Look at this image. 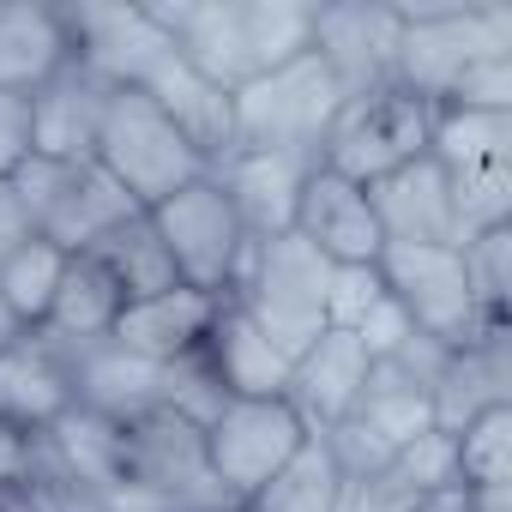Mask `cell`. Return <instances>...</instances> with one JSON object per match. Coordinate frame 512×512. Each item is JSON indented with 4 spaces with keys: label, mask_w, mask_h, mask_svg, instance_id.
Instances as JSON below:
<instances>
[{
    "label": "cell",
    "mask_w": 512,
    "mask_h": 512,
    "mask_svg": "<svg viewBox=\"0 0 512 512\" xmlns=\"http://www.w3.org/2000/svg\"><path fill=\"white\" fill-rule=\"evenodd\" d=\"M512 55V7H398V55H392V85L422 97V103H446L452 85L476 67Z\"/></svg>",
    "instance_id": "6da1fadb"
},
{
    "label": "cell",
    "mask_w": 512,
    "mask_h": 512,
    "mask_svg": "<svg viewBox=\"0 0 512 512\" xmlns=\"http://www.w3.org/2000/svg\"><path fill=\"white\" fill-rule=\"evenodd\" d=\"M326 284H332V260L320 247H308L296 229H284V235L253 241L229 302L296 362L326 332Z\"/></svg>",
    "instance_id": "7a4b0ae2"
},
{
    "label": "cell",
    "mask_w": 512,
    "mask_h": 512,
    "mask_svg": "<svg viewBox=\"0 0 512 512\" xmlns=\"http://www.w3.org/2000/svg\"><path fill=\"white\" fill-rule=\"evenodd\" d=\"M344 109L338 73L308 49L235 91V151H290L320 163V139Z\"/></svg>",
    "instance_id": "3957f363"
},
{
    "label": "cell",
    "mask_w": 512,
    "mask_h": 512,
    "mask_svg": "<svg viewBox=\"0 0 512 512\" xmlns=\"http://www.w3.org/2000/svg\"><path fill=\"white\" fill-rule=\"evenodd\" d=\"M139 211L163 205L169 193H181L187 181L211 175L205 157L175 133V121L145 97V91H109L103 97V121H97V151H91Z\"/></svg>",
    "instance_id": "277c9868"
},
{
    "label": "cell",
    "mask_w": 512,
    "mask_h": 512,
    "mask_svg": "<svg viewBox=\"0 0 512 512\" xmlns=\"http://www.w3.org/2000/svg\"><path fill=\"white\" fill-rule=\"evenodd\" d=\"M157 241L169 247V266L187 290H205V296H235L241 284V266H247V253H253V235L241 229L229 193L217 175H199L187 181L181 193H169L163 205L145 211Z\"/></svg>",
    "instance_id": "5b68a950"
},
{
    "label": "cell",
    "mask_w": 512,
    "mask_h": 512,
    "mask_svg": "<svg viewBox=\"0 0 512 512\" xmlns=\"http://www.w3.org/2000/svg\"><path fill=\"white\" fill-rule=\"evenodd\" d=\"M13 193L31 217V229L43 241H55L61 253H91L109 229H121L127 217H139V205L127 199V187L97 163H49V157H25L13 169Z\"/></svg>",
    "instance_id": "8992f818"
},
{
    "label": "cell",
    "mask_w": 512,
    "mask_h": 512,
    "mask_svg": "<svg viewBox=\"0 0 512 512\" xmlns=\"http://www.w3.org/2000/svg\"><path fill=\"white\" fill-rule=\"evenodd\" d=\"M428 133H434V103H422L398 85H380V91L344 97L332 133L320 139V169L368 187V181L404 169L410 157H422Z\"/></svg>",
    "instance_id": "52a82bcc"
},
{
    "label": "cell",
    "mask_w": 512,
    "mask_h": 512,
    "mask_svg": "<svg viewBox=\"0 0 512 512\" xmlns=\"http://www.w3.org/2000/svg\"><path fill=\"white\" fill-rule=\"evenodd\" d=\"M308 440L314 428L296 416L290 398H223L205 416V458L235 506H247Z\"/></svg>",
    "instance_id": "ba28073f"
},
{
    "label": "cell",
    "mask_w": 512,
    "mask_h": 512,
    "mask_svg": "<svg viewBox=\"0 0 512 512\" xmlns=\"http://www.w3.org/2000/svg\"><path fill=\"white\" fill-rule=\"evenodd\" d=\"M127 488H139L163 512H241L205 458V428L181 410L127 422Z\"/></svg>",
    "instance_id": "9c48e42d"
},
{
    "label": "cell",
    "mask_w": 512,
    "mask_h": 512,
    "mask_svg": "<svg viewBox=\"0 0 512 512\" xmlns=\"http://www.w3.org/2000/svg\"><path fill=\"white\" fill-rule=\"evenodd\" d=\"M380 278L386 290L398 296V308L410 314V326L446 350H464L476 344L482 332H494L470 296V278H464V253L458 247H386L380 253Z\"/></svg>",
    "instance_id": "30bf717a"
},
{
    "label": "cell",
    "mask_w": 512,
    "mask_h": 512,
    "mask_svg": "<svg viewBox=\"0 0 512 512\" xmlns=\"http://www.w3.org/2000/svg\"><path fill=\"white\" fill-rule=\"evenodd\" d=\"M73 61L109 91H145V79L175 55L145 7H61Z\"/></svg>",
    "instance_id": "8fae6325"
},
{
    "label": "cell",
    "mask_w": 512,
    "mask_h": 512,
    "mask_svg": "<svg viewBox=\"0 0 512 512\" xmlns=\"http://www.w3.org/2000/svg\"><path fill=\"white\" fill-rule=\"evenodd\" d=\"M308 247H320L332 266H380L386 253V235H380V217L368 205V187L332 175V169H308L302 181V199H296V223H290Z\"/></svg>",
    "instance_id": "7c38bea8"
},
{
    "label": "cell",
    "mask_w": 512,
    "mask_h": 512,
    "mask_svg": "<svg viewBox=\"0 0 512 512\" xmlns=\"http://www.w3.org/2000/svg\"><path fill=\"white\" fill-rule=\"evenodd\" d=\"M73 410V362L49 332H19L0 350V428L43 434Z\"/></svg>",
    "instance_id": "4fadbf2b"
},
{
    "label": "cell",
    "mask_w": 512,
    "mask_h": 512,
    "mask_svg": "<svg viewBox=\"0 0 512 512\" xmlns=\"http://www.w3.org/2000/svg\"><path fill=\"white\" fill-rule=\"evenodd\" d=\"M67 362H73V404L79 410H97V416H109L121 428L169 404V374L175 368L145 362V356L121 350L115 338L79 344V350H67Z\"/></svg>",
    "instance_id": "5bb4252c"
},
{
    "label": "cell",
    "mask_w": 512,
    "mask_h": 512,
    "mask_svg": "<svg viewBox=\"0 0 512 512\" xmlns=\"http://www.w3.org/2000/svg\"><path fill=\"white\" fill-rule=\"evenodd\" d=\"M368 374H374V356L362 350V338L326 326V332L290 362V404H296V416H302L314 434H326V428H338V422L356 416Z\"/></svg>",
    "instance_id": "9a60e30c"
},
{
    "label": "cell",
    "mask_w": 512,
    "mask_h": 512,
    "mask_svg": "<svg viewBox=\"0 0 512 512\" xmlns=\"http://www.w3.org/2000/svg\"><path fill=\"white\" fill-rule=\"evenodd\" d=\"M314 55L338 73L344 97L392 85L398 7H314Z\"/></svg>",
    "instance_id": "2e32d148"
},
{
    "label": "cell",
    "mask_w": 512,
    "mask_h": 512,
    "mask_svg": "<svg viewBox=\"0 0 512 512\" xmlns=\"http://www.w3.org/2000/svg\"><path fill=\"white\" fill-rule=\"evenodd\" d=\"M368 205L380 217V235L386 247H458V229H452V187H446V169L422 151L410 157L404 169L368 181Z\"/></svg>",
    "instance_id": "e0dca14e"
},
{
    "label": "cell",
    "mask_w": 512,
    "mask_h": 512,
    "mask_svg": "<svg viewBox=\"0 0 512 512\" xmlns=\"http://www.w3.org/2000/svg\"><path fill=\"white\" fill-rule=\"evenodd\" d=\"M217 308H223L217 296L175 284V290H163V296L127 302V308L115 314V332H109V338H115L121 350L145 356V362L175 368V362H193V356L205 350V332H211Z\"/></svg>",
    "instance_id": "ac0fdd59"
},
{
    "label": "cell",
    "mask_w": 512,
    "mask_h": 512,
    "mask_svg": "<svg viewBox=\"0 0 512 512\" xmlns=\"http://www.w3.org/2000/svg\"><path fill=\"white\" fill-rule=\"evenodd\" d=\"M314 157H290V151H235L223 157L211 175L223 181L241 229L253 241H266V235H284L296 223V199H302V181H308Z\"/></svg>",
    "instance_id": "d6986e66"
},
{
    "label": "cell",
    "mask_w": 512,
    "mask_h": 512,
    "mask_svg": "<svg viewBox=\"0 0 512 512\" xmlns=\"http://www.w3.org/2000/svg\"><path fill=\"white\" fill-rule=\"evenodd\" d=\"M205 374L217 380L223 398H290V356L253 326L229 296L205 332V350H199Z\"/></svg>",
    "instance_id": "ffe728a7"
},
{
    "label": "cell",
    "mask_w": 512,
    "mask_h": 512,
    "mask_svg": "<svg viewBox=\"0 0 512 512\" xmlns=\"http://www.w3.org/2000/svg\"><path fill=\"white\" fill-rule=\"evenodd\" d=\"M109 85H97L79 61H67L55 79L31 91V157L49 163H85L97 151V121H103Z\"/></svg>",
    "instance_id": "44dd1931"
},
{
    "label": "cell",
    "mask_w": 512,
    "mask_h": 512,
    "mask_svg": "<svg viewBox=\"0 0 512 512\" xmlns=\"http://www.w3.org/2000/svg\"><path fill=\"white\" fill-rule=\"evenodd\" d=\"M145 97L175 121V133L205 157V169H217L223 157H235V91L199 79L181 55H169V61L145 79Z\"/></svg>",
    "instance_id": "7402d4cb"
},
{
    "label": "cell",
    "mask_w": 512,
    "mask_h": 512,
    "mask_svg": "<svg viewBox=\"0 0 512 512\" xmlns=\"http://www.w3.org/2000/svg\"><path fill=\"white\" fill-rule=\"evenodd\" d=\"M434 398V428L440 434H458L470 416L494 410V404H512V368H506V326L482 332L476 344L452 350L428 386Z\"/></svg>",
    "instance_id": "603a6c76"
},
{
    "label": "cell",
    "mask_w": 512,
    "mask_h": 512,
    "mask_svg": "<svg viewBox=\"0 0 512 512\" xmlns=\"http://www.w3.org/2000/svg\"><path fill=\"white\" fill-rule=\"evenodd\" d=\"M73 61L61 7H0V91H37Z\"/></svg>",
    "instance_id": "cb8c5ba5"
},
{
    "label": "cell",
    "mask_w": 512,
    "mask_h": 512,
    "mask_svg": "<svg viewBox=\"0 0 512 512\" xmlns=\"http://www.w3.org/2000/svg\"><path fill=\"white\" fill-rule=\"evenodd\" d=\"M121 290L109 284V272L91 260V253H67V272H61V290H55V308L37 332H49L61 350H79V344H97L115 332V314H121Z\"/></svg>",
    "instance_id": "d4e9b609"
},
{
    "label": "cell",
    "mask_w": 512,
    "mask_h": 512,
    "mask_svg": "<svg viewBox=\"0 0 512 512\" xmlns=\"http://www.w3.org/2000/svg\"><path fill=\"white\" fill-rule=\"evenodd\" d=\"M91 260L109 272V284L121 290V302H145V296H163V290L181 284L175 266H169V247L157 241V229H151L145 211L127 217L121 229H109V235L91 247Z\"/></svg>",
    "instance_id": "484cf974"
},
{
    "label": "cell",
    "mask_w": 512,
    "mask_h": 512,
    "mask_svg": "<svg viewBox=\"0 0 512 512\" xmlns=\"http://www.w3.org/2000/svg\"><path fill=\"white\" fill-rule=\"evenodd\" d=\"M428 157H434L446 175L506 169V163H512V115H488V109H434Z\"/></svg>",
    "instance_id": "4316f807"
},
{
    "label": "cell",
    "mask_w": 512,
    "mask_h": 512,
    "mask_svg": "<svg viewBox=\"0 0 512 512\" xmlns=\"http://www.w3.org/2000/svg\"><path fill=\"white\" fill-rule=\"evenodd\" d=\"M356 422L374 428V434L398 452V446H410L416 434L434 428V398H428V386H422L416 374H404L398 362H374V374H368V386H362V404H356Z\"/></svg>",
    "instance_id": "83f0119b"
},
{
    "label": "cell",
    "mask_w": 512,
    "mask_h": 512,
    "mask_svg": "<svg viewBox=\"0 0 512 512\" xmlns=\"http://www.w3.org/2000/svg\"><path fill=\"white\" fill-rule=\"evenodd\" d=\"M241 512H344V476H338L326 440L314 434Z\"/></svg>",
    "instance_id": "f1b7e54d"
},
{
    "label": "cell",
    "mask_w": 512,
    "mask_h": 512,
    "mask_svg": "<svg viewBox=\"0 0 512 512\" xmlns=\"http://www.w3.org/2000/svg\"><path fill=\"white\" fill-rule=\"evenodd\" d=\"M241 49H247V79L308 55L314 49V7H296V0H241Z\"/></svg>",
    "instance_id": "f546056e"
},
{
    "label": "cell",
    "mask_w": 512,
    "mask_h": 512,
    "mask_svg": "<svg viewBox=\"0 0 512 512\" xmlns=\"http://www.w3.org/2000/svg\"><path fill=\"white\" fill-rule=\"evenodd\" d=\"M61 272H67V253H61L55 241H43V235L19 241L7 260H0V302H7V314H13L25 332H37V326L49 320L55 290H61Z\"/></svg>",
    "instance_id": "4dcf8cb0"
},
{
    "label": "cell",
    "mask_w": 512,
    "mask_h": 512,
    "mask_svg": "<svg viewBox=\"0 0 512 512\" xmlns=\"http://www.w3.org/2000/svg\"><path fill=\"white\" fill-rule=\"evenodd\" d=\"M452 446H458V482L464 488H506L512 482V404L470 416L452 434Z\"/></svg>",
    "instance_id": "1f68e13d"
},
{
    "label": "cell",
    "mask_w": 512,
    "mask_h": 512,
    "mask_svg": "<svg viewBox=\"0 0 512 512\" xmlns=\"http://www.w3.org/2000/svg\"><path fill=\"white\" fill-rule=\"evenodd\" d=\"M458 253H464V278H470V296H476L482 320H488V326H506V290H512V223L458 241Z\"/></svg>",
    "instance_id": "d6a6232c"
},
{
    "label": "cell",
    "mask_w": 512,
    "mask_h": 512,
    "mask_svg": "<svg viewBox=\"0 0 512 512\" xmlns=\"http://www.w3.org/2000/svg\"><path fill=\"white\" fill-rule=\"evenodd\" d=\"M386 476L404 482L416 500H422V494H440V488H464V482H458V446H452V434H440V428H428V434H416L410 446H398L392 464H386Z\"/></svg>",
    "instance_id": "836d02e7"
},
{
    "label": "cell",
    "mask_w": 512,
    "mask_h": 512,
    "mask_svg": "<svg viewBox=\"0 0 512 512\" xmlns=\"http://www.w3.org/2000/svg\"><path fill=\"white\" fill-rule=\"evenodd\" d=\"M386 296V278L380 266H332V284H326V326L350 332L374 302Z\"/></svg>",
    "instance_id": "e575fe53"
},
{
    "label": "cell",
    "mask_w": 512,
    "mask_h": 512,
    "mask_svg": "<svg viewBox=\"0 0 512 512\" xmlns=\"http://www.w3.org/2000/svg\"><path fill=\"white\" fill-rule=\"evenodd\" d=\"M440 109H488V115H512V55H494V61H476L452 97Z\"/></svg>",
    "instance_id": "d590c367"
},
{
    "label": "cell",
    "mask_w": 512,
    "mask_h": 512,
    "mask_svg": "<svg viewBox=\"0 0 512 512\" xmlns=\"http://www.w3.org/2000/svg\"><path fill=\"white\" fill-rule=\"evenodd\" d=\"M350 332L362 338V350H368L374 362H392V356L416 338V326H410V314L398 308V296H392V290H386V296H380V302H374L356 326H350Z\"/></svg>",
    "instance_id": "8d00e7d4"
},
{
    "label": "cell",
    "mask_w": 512,
    "mask_h": 512,
    "mask_svg": "<svg viewBox=\"0 0 512 512\" xmlns=\"http://www.w3.org/2000/svg\"><path fill=\"white\" fill-rule=\"evenodd\" d=\"M25 157H31V97L0 91V181H13Z\"/></svg>",
    "instance_id": "74e56055"
},
{
    "label": "cell",
    "mask_w": 512,
    "mask_h": 512,
    "mask_svg": "<svg viewBox=\"0 0 512 512\" xmlns=\"http://www.w3.org/2000/svg\"><path fill=\"white\" fill-rule=\"evenodd\" d=\"M37 229H31V217H25V205H19V193H13V181H0V260L19 247V241H31Z\"/></svg>",
    "instance_id": "f35d334b"
},
{
    "label": "cell",
    "mask_w": 512,
    "mask_h": 512,
    "mask_svg": "<svg viewBox=\"0 0 512 512\" xmlns=\"http://www.w3.org/2000/svg\"><path fill=\"white\" fill-rule=\"evenodd\" d=\"M0 512H61V500L43 482H13V488H0Z\"/></svg>",
    "instance_id": "ab89813d"
},
{
    "label": "cell",
    "mask_w": 512,
    "mask_h": 512,
    "mask_svg": "<svg viewBox=\"0 0 512 512\" xmlns=\"http://www.w3.org/2000/svg\"><path fill=\"white\" fill-rule=\"evenodd\" d=\"M410 512H470V488H440V494H422Z\"/></svg>",
    "instance_id": "60d3db41"
},
{
    "label": "cell",
    "mask_w": 512,
    "mask_h": 512,
    "mask_svg": "<svg viewBox=\"0 0 512 512\" xmlns=\"http://www.w3.org/2000/svg\"><path fill=\"white\" fill-rule=\"evenodd\" d=\"M470 512H512V482L506 488H470Z\"/></svg>",
    "instance_id": "b9f144b4"
},
{
    "label": "cell",
    "mask_w": 512,
    "mask_h": 512,
    "mask_svg": "<svg viewBox=\"0 0 512 512\" xmlns=\"http://www.w3.org/2000/svg\"><path fill=\"white\" fill-rule=\"evenodd\" d=\"M19 332H25V326H19V320H13V314H7V302H0V350H7V344H13V338H19Z\"/></svg>",
    "instance_id": "7bdbcfd3"
}]
</instances>
